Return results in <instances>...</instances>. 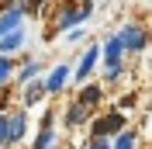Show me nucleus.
I'll list each match as a JSON object with an SVG mask.
<instances>
[{
	"label": "nucleus",
	"mask_w": 152,
	"mask_h": 149,
	"mask_svg": "<svg viewBox=\"0 0 152 149\" xmlns=\"http://www.w3.org/2000/svg\"><path fill=\"white\" fill-rule=\"evenodd\" d=\"M94 14V0H80V4H69L56 14V31H69V28H80L86 24Z\"/></svg>",
	"instance_id": "1"
},
{
	"label": "nucleus",
	"mask_w": 152,
	"mask_h": 149,
	"mask_svg": "<svg viewBox=\"0 0 152 149\" xmlns=\"http://www.w3.org/2000/svg\"><path fill=\"white\" fill-rule=\"evenodd\" d=\"M124 128H128V118H124V111H118V108L90 121V135H97V139H114V135L124 132Z\"/></svg>",
	"instance_id": "2"
},
{
	"label": "nucleus",
	"mask_w": 152,
	"mask_h": 149,
	"mask_svg": "<svg viewBox=\"0 0 152 149\" xmlns=\"http://www.w3.org/2000/svg\"><path fill=\"white\" fill-rule=\"evenodd\" d=\"M100 56H104V76H107V80H118L121 69H124V49H121V42H118V35L104 38Z\"/></svg>",
	"instance_id": "3"
},
{
	"label": "nucleus",
	"mask_w": 152,
	"mask_h": 149,
	"mask_svg": "<svg viewBox=\"0 0 152 149\" xmlns=\"http://www.w3.org/2000/svg\"><path fill=\"white\" fill-rule=\"evenodd\" d=\"M149 28L145 24H138V21H128L121 31H118V42H121V49L124 52H142L145 45H149Z\"/></svg>",
	"instance_id": "4"
},
{
	"label": "nucleus",
	"mask_w": 152,
	"mask_h": 149,
	"mask_svg": "<svg viewBox=\"0 0 152 149\" xmlns=\"http://www.w3.org/2000/svg\"><path fill=\"white\" fill-rule=\"evenodd\" d=\"M24 132H28V111L18 108V111H7V149L18 146L24 139Z\"/></svg>",
	"instance_id": "5"
},
{
	"label": "nucleus",
	"mask_w": 152,
	"mask_h": 149,
	"mask_svg": "<svg viewBox=\"0 0 152 149\" xmlns=\"http://www.w3.org/2000/svg\"><path fill=\"white\" fill-rule=\"evenodd\" d=\"M97 63H100V45H90L83 56H80V63H76V69L69 76H76V83H86V76L97 69Z\"/></svg>",
	"instance_id": "6"
},
{
	"label": "nucleus",
	"mask_w": 152,
	"mask_h": 149,
	"mask_svg": "<svg viewBox=\"0 0 152 149\" xmlns=\"http://www.w3.org/2000/svg\"><path fill=\"white\" fill-rule=\"evenodd\" d=\"M69 73H73V69H69L66 63L52 66V73H48L45 80H42V87H45V97H48V94H62V87L69 83Z\"/></svg>",
	"instance_id": "7"
},
{
	"label": "nucleus",
	"mask_w": 152,
	"mask_h": 149,
	"mask_svg": "<svg viewBox=\"0 0 152 149\" xmlns=\"http://www.w3.org/2000/svg\"><path fill=\"white\" fill-rule=\"evenodd\" d=\"M24 42H28V35H24V24L14 31H7V35L0 38V56H14L18 49H24Z\"/></svg>",
	"instance_id": "8"
},
{
	"label": "nucleus",
	"mask_w": 152,
	"mask_h": 149,
	"mask_svg": "<svg viewBox=\"0 0 152 149\" xmlns=\"http://www.w3.org/2000/svg\"><path fill=\"white\" fill-rule=\"evenodd\" d=\"M21 24H24V14H21L18 4H14V7H7V10H0V38L7 35V31L21 28Z\"/></svg>",
	"instance_id": "9"
},
{
	"label": "nucleus",
	"mask_w": 152,
	"mask_h": 149,
	"mask_svg": "<svg viewBox=\"0 0 152 149\" xmlns=\"http://www.w3.org/2000/svg\"><path fill=\"white\" fill-rule=\"evenodd\" d=\"M42 97H45V87H42V80H28V83H24V94H21V108L28 111V108H35Z\"/></svg>",
	"instance_id": "10"
},
{
	"label": "nucleus",
	"mask_w": 152,
	"mask_h": 149,
	"mask_svg": "<svg viewBox=\"0 0 152 149\" xmlns=\"http://www.w3.org/2000/svg\"><path fill=\"white\" fill-rule=\"evenodd\" d=\"M52 114H45L42 118V132H38V139L31 142V149H52V142H56V128H52Z\"/></svg>",
	"instance_id": "11"
},
{
	"label": "nucleus",
	"mask_w": 152,
	"mask_h": 149,
	"mask_svg": "<svg viewBox=\"0 0 152 149\" xmlns=\"http://www.w3.org/2000/svg\"><path fill=\"white\" fill-rule=\"evenodd\" d=\"M90 114H94L90 108H83L80 101H73V104L66 108V125H69V128H80V125H86V121H90Z\"/></svg>",
	"instance_id": "12"
},
{
	"label": "nucleus",
	"mask_w": 152,
	"mask_h": 149,
	"mask_svg": "<svg viewBox=\"0 0 152 149\" xmlns=\"http://www.w3.org/2000/svg\"><path fill=\"white\" fill-rule=\"evenodd\" d=\"M100 97H104V87H97V83H90V87H80V97H76V101L83 104V108H90V111H94L97 104H100Z\"/></svg>",
	"instance_id": "13"
},
{
	"label": "nucleus",
	"mask_w": 152,
	"mask_h": 149,
	"mask_svg": "<svg viewBox=\"0 0 152 149\" xmlns=\"http://www.w3.org/2000/svg\"><path fill=\"white\" fill-rule=\"evenodd\" d=\"M38 73H42V63H38V59H28V63H21L18 69H14V80H18V83H28Z\"/></svg>",
	"instance_id": "14"
},
{
	"label": "nucleus",
	"mask_w": 152,
	"mask_h": 149,
	"mask_svg": "<svg viewBox=\"0 0 152 149\" xmlns=\"http://www.w3.org/2000/svg\"><path fill=\"white\" fill-rule=\"evenodd\" d=\"M111 149H138V132L135 128H124L111 139Z\"/></svg>",
	"instance_id": "15"
},
{
	"label": "nucleus",
	"mask_w": 152,
	"mask_h": 149,
	"mask_svg": "<svg viewBox=\"0 0 152 149\" xmlns=\"http://www.w3.org/2000/svg\"><path fill=\"white\" fill-rule=\"evenodd\" d=\"M14 69H18V63L10 56H0V87H7L10 80H14Z\"/></svg>",
	"instance_id": "16"
},
{
	"label": "nucleus",
	"mask_w": 152,
	"mask_h": 149,
	"mask_svg": "<svg viewBox=\"0 0 152 149\" xmlns=\"http://www.w3.org/2000/svg\"><path fill=\"white\" fill-rule=\"evenodd\" d=\"M80 38H83V24H80V28H69L62 42H69V45H73V42H80Z\"/></svg>",
	"instance_id": "17"
}]
</instances>
